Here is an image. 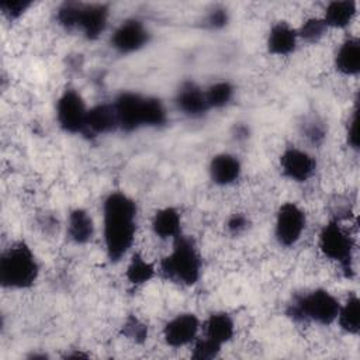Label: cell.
<instances>
[{"label": "cell", "mask_w": 360, "mask_h": 360, "mask_svg": "<svg viewBox=\"0 0 360 360\" xmlns=\"http://www.w3.org/2000/svg\"><path fill=\"white\" fill-rule=\"evenodd\" d=\"M136 204L121 191L107 195L103 202L105 252L111 262L121 260L134 243L136 232Z\"/></svg>", "instance_id": "obj_1"}, {"label": "cell", "mask_w": 360, "mask_h": 360, "mask_svg": "<svg viewBox=\"0 0 360 360\" xmlns=\"http://www.w3.org/2000/svg\"><path fill=\"white\" fill-rule=\"evenodd\" d=\"M39 274V264L25 242H17L0 259V284L6 288H28Z\"/></svg>", "instance_id": "obj_2"}, {"label": "cell", "mask_w": 360, "mask_h": 360, "mask_svg": "<svg viewBox=\"0 0 360 360\" xmlns=\"http://www.w3.org/2000/svg\"><path fill=\"white\" fill-rule=\"evenodd\" d=\"M160 273L177 284L193 285L201 274V259L191 238L179 235L172 252L160 262Z\"/></svg>", "instance_id": "obj_3"}, {"label": "cell", "mask_w": 360, "mask_h": 360, "mask_svg": "<svg viewBox=\"0 0 360 360\" xmlns=\"http://www.w3.org/2000/svg\"><path fill=\"white\" fill-rule=\"evenodd\" d=\"M339 300L323 288L312 290L298 295L288 305L287 314L295 321H314L321 325H330L339 314Z\"/></svg>", "instance_id": "obj_4"}, {"label": "cell", "mask_w": 360, "mask_h": 360, "mask_svg": "<svg viewBox=\"0 0 360 360\" xmlns=\"http://www.w3.org/2000/svg\"><path fill=\"white\" fill-rule=\"evenodd\" d=\"M353 238L339 225L338 221L325 224L319 233V249L328 259L338 262L346 277L353 273Z\"/></svg>", "instance_id": "obj_5"}, {"label": "cell", "mask_w": 360, "mask_h": 360, "mask_svg": "<svg viewBox=\"0 0 360 360\" xmlns=\"http://www.w3.org/2000/svg\"><path fill=\"white\" fill-rule=\"evenodd\" d=\"M87 108L82 96L73 90H65L56 103V120L59 127L69 134L84 132Z\"/></svg>", "instance_id": "obj_6"}, {"label": "cell", "mask_w": 360, "mask_h": 360, "mask_svg": "<svg viewBox=\"0 0 360 360\" xmlns=\"http://www.w3.org/2000/svg\"><path fill=\"white\" fill-rule=\"evenodd\" d=\"M307 224L305 212L294 202H284L276 215L274 235L280 245L292 246L301 238Z\"/></svg>", "instance_id": "obj_7"}, {"label": "cell", "mask_w": 360, "mask_h": 360, "mask_svg": "<svg viewBox=\"0 0 360 360\" xmlns=\"http://www.w3.org/2000/svg\"><path fill=\"white\" fill-rule=\"evenodd\" d=\"M143 100L145 96L134 91H122L117 96L112 105L117 114L118 128L131 132L143 127Z\"/></svg>", "instance_id": "obj_8"}, {"label": "cell", "mask_w": 360, "mask_h": 360, "mask_svg": "<svg viewBox=\"0 0 360 360\" xmlns=\"http://www.w3.org/2000/svg\"><path fill=\"white\" fill-rule=\"evenodd\" d=\"M149 41V32L142 21L129 18L122 21L111 37V46L120 53H132L143 48Z\"/></svg>", "instance_id": "obj_9"}, {"label": "cell", "mask_w": 360, "mask_h": 360, "mask_svg": "<svg viewBox=\"0 0 360 360\" xmlns=\"http://www.w3.org/2000/svg\"><path fill=\"white\" fill-rule=\"evenodd\" d=\"M280 167L287 179L302 183L314 174L316 162L308 152L297 148H288L280 158Z\"/></svg>", "instance_id": "obj_10"}, {"label": "cell", "mask_w": 360, "mask_h": 360, "mask_svg": "<svg viewBox=\"0 0 360 360\" xmlns=\"http://www.w3.org/2000/svg\"><path fill=\"white\" fill-rule=\"evenodd\" d=\"M200 322L194 314H180L163 328V339L172 347H181L195 340Z\"/></svg>", "instance_id": "obj_11"}, {"label": "cell", "mask_w": 360, "mask_h": 360, "mask_svg": "<svg viewBox=\"0 0 360 360\" xmlns=\"http://www.w3.org/2000/svg\"><path fill=\"white\" fill-rule=\"evenodd\" d=\"M108 6L101 3L84 4L82 3L77 28L87 39H97L107 28Z\"/></svg>", "instance_id": "obj_12"}, {"label": "cell", "mask_w": 360, "mask_h": 360, "mask_svg": "<svg viewBox=\"0 0 360 360\" xmlns=\"http://www.w3.org/2000/svg\"><path fill=\"white\" fill-rule=\"evenodd\" d=\"M176 105L190 117H201L210 110L204 90L193 82H186L180 86L176 94Z\"/></svg>", "instance_id": "obj_13"}, {"label": "cell", "mask_w": 360, "mask_h": 360, "mask_svg": "<svg viewBox=\"0 0 360 360\" xmlns=\"http://www.w3.org/2000/svg\"><path fill=\"white\" fill-rule=\"evenodd\" d=\"M210 177L215 184L226 186L236 181L242 172L239 159L229 153L215 155L210 162Z\"/></svg>", "instance_id": "obj_14"}, {"label": "cell", "mask_w": 360, "mask_h": 360, "mask_svg": "<svg viewBox=\"0 0 360 360\" xmlns=\"http://www.w3.org/2000/svg\"><path fill=\"white\" fill-rule=\"evenodd\" d=\"M118 128V120L112 104H97L87 111L84 132L101 135Z\"/></svg>", "instance_id": "obj_15"}, {"label": "cell", "mask_w": 360, "mask_h": 360, "mask_svg": "<svg viewBox=\"0 0 360 360\" xmlns=\"http://www.w3.org/2000/svg\"><path fill=\"white\" fill-rule=\"evenodd\" d=\"M298 41L297 30L284 21L274 24L267 37V49L277 56H285L294 52Z\"/></svg>", "instance_id": "obj_16"}, {"label": "cell", "mask_w": 360, "mask_h": 360, "mask_svg": "<svg viewBox=\"0 0 360 360\" xmlns=\"http://www.w3.org/2000/svg\"><path fill=\"white\" fill-rule=\"evenodd\" d=\"M152 229L160 239H176L181 235V218L176 208L165 207L155 212Z\"/></svg>", "instance_id": "obj_17"}, {"label": "cell", "mask_w": 360, "mask_h": 360, "mask_svg": "<svg viewBox=\"0 0 360 360\" xmlns=\"http://www.w3.org/2000/svg\"><path fill=\"white\" fill-rule=\"evenodd\" d=\"M335 68L346 76L360 72V41L357 38H347L339 46L335 56Z\"/></svg>", "instance_id": "obj_18"}, {"label": "cell", "mask_w": 360, "mask_h": 360, "mask_svg": "<svg viewBox=\"0 0 360 360\" xmlns=\"http://www.w3.org/2000/svg\"><path fill=\"white\" fill-rule=\"evenodd\" d=\"M94 235V224L89 212L83 208H75L68 218V236L77 245H84Z\"/></svg>", "instance_id": "obj_19"}, {"label": "cell", "mask_w": 360, "mask_h": 360, "mask_svg": "<svg viewBox=\"0 0 360 360\" xmlns=\"http://www.w3.org/2000/svg\"><path fill=\"white\" fill-rule=\"evenodd\" d=\"M357 10L356 1L352 0H340V1H330L323 14V22L326 27L332 28H345L347 27Z\"/></svg>", "instance_id": "obj_20"}, {"label": "cell", "mask_w": 360, "mask_h": 360, "mask_svg": "<svg viewBox=\"0 0 360 360\" xmlns=\"http://www.w3.org/2000/svg\"><path fill=\"white\" fill-rule=\"evenodd\" d=\"M235 325L226 312H215L205 321V336L224 345L233 338Z\"/></svg>", "instance_id": "obj_21"}, {"label": "cell", "mask_w": 360, "mask_h": 360, "mask_svg": "<svg viewBox=\"0 0 360 360\" xmlns=\"http://www.w3.org/2000/svg\"><path fill=\"white\" fill-rule=\"evenodd\" d=\"M336 321L339 326L350 335L360 332V301L356 294L350 295L343 305L340 304Z\"/></svg>", "instance_id": "obj_22"}, {"label": "cell", "mask_w": 360, "mask_h": 360, "mask_svg": "<svg viewBox=\"0 0 360 360\" xmlns=\"http://www.w3.org/2000/svg\"><path fill=\"white\" fill-rule=\"evenodd\" d=\"M155 276V267L152 263H149L142 255L135 253L132 255L127 271H125V277L127 280L134 284V285H141L148 283L152 277Z\"/></svg>", "instance_id": "obj_23"}, {"label": "cell", "mask_w": 360, "mask_h": 360, "mask_svg": "<svg viewBox=\"0 0 360 360\" xmlns=\"http://www.w3.org/2000/svg\"><path fill=\"white\" fill-rule=\"evenodd\" d=\"M210 108H222L233 97V86L229 82H217L204 90Z\"/></svg>", "instance_id": "obj_24"}, {"label": "cell", "mask_w": 360, "mask_h": 360, "mask_svg": "<svg viewBox=\"0 0 360 360\" xmlns=\"http://www.w3.org/2000/svg\"><path fill=\"white\" fill-rule=\"evenodd\" d=\"M167 114L163 103L156 98L146 96L143 100V125L146 127H160L166 122Z\"/></svg>", "instance_id": "obj_25"}, {"label": "cell", "mask_w": 360, "mask_h": 360, "mask_svg": "<svg viewBox=\"0 0 360 360\" xmlns=\"http://www.w3.org/2000/svg\"><path fill=\"white\" fill-rule=\"evenodd\" d=\"M328 27L325 25L322 18H308L307 21H304V24L301 25V28L297 31L298 38L304 39L308 44H315L318 42L326 32Z\"/></svg>", "instance_id": "obj_26"}, {"label": "cell", "mask_w": 360, "mask_h": 360, "mask_svg": "<svg viewBox=\"0 0 360 360\" xmlns=\"http://www.w3.org/2000/svg\"><path fill=\"white\" fill-rule=\"evenodd\" d=\"M80 8H82V3H77V1H66V3H63L58 8V11H56L58 22L63 28H66V30L77 28Z\"/></svg>", "instance_id": "obj_27"}, {"label": "cell", "mask_w": 360, "mask_h": 360, "mask_svg": "<svg viewBox=\"0 0 360 360\" xmlns=\"http://www.w3.org/2000/svg\"><path fill=\"white\" fill-rule=\"evenodd\" d=\"M121 333L135 343H143L148 339V326L136 316L129 315L121 326Z\"/></svg>", "instance_id": "obj_28"}, {"label": "cell", "mask_w": 360, "mask_h": 360, "mask_svg": "<svg viewBox=\"0 0 360 360\" xmlns=\"http://www.w3.org/2000/svg\"><path fill=\"white\" fill-rule=\"evenodd\" d=\"M221 347L222 345L205 336L204 339H200L195 342L191 357L195 360H212L219 354Z\"/></svg>", "instance_id": "obj_29"}, {"label": "cell", "mask_w": 360, "mask_h": 360, "mask_svg": "<svg viewBox=\"0 0 360 360\" xmlns=\"http://www.w3.org/2000/svg\"><path fill=\"white\" fill-rule=\"evenodd\" d=\"M31 4L32 3L28 0H3L0 1V10L10 21H13L20 18Z\"/></svg>", "instance_id": "obj_30"}, {"label": "cell", "mask_w": 360, "mask_h": 360, "mask_svg": "<svg viewBox=\"0 0 360 360\" xmlns=\"http://www.w3.org/2000/svg\"><path fill=\"white\" fill-rule=\"evenodd\" d=\"M359 142H360V136H359V110L357 107L353 110V114L349 120V125H347V143L353 148V149H359Z\"/></svg>", "instance_id": "obj_31"}, {"label": "cell", "mask_w": 360, "mask_h": 360, "mask_svg": "<svg viewBox=\"0 0 360 360\" xmlns=\"http://www.w3.org/2000/svg\"><path fill=\"white\" fill-rule=\"evenodd\" d=\"M228 20H229L228 11L224 7H214L207 15V24L211 28H222L228 24Z\"/></svg>", "instance_id": "obj_32"}, {"label": "cell", "mask_w": 360, "mask_h": 360, "mask_svg": "<svg viewBox=\"0 0 360 360\" xmlns=\"http://www.w3.org/2000/svg\"><path fill=\"white\" fill-rule=\"evenodd\" d=\"M304 134L314 143L321 142L323 139V136H325L323 127L318 121H314V120L304 125Z\"/></svg>", "instance_id": "obj_33"}, {"label": "cell", "mask_w": 360, "mask_h": 360, "mask_svg": "<svg viewBox=\"0 0 360 360\" xmlns=\"http://www.w3.org/2000/svg\"><path fill=\"white\" fill-rule=\"evenodd\" d=\"M248 226V218L243 214H233L229 217L228 222H226V228L231 233L238 235L240 232H243Z\"/></svg>", "instance_id": "obj_34"}, {"label": "cell", "mask_w": 360, "mask_h": 360, "mask_svg": "<svg viewBox=\"0 0 360 360\" xmlns=\"http://www.w3.org/2000/svg\"><path fill=\"white\" fill-rule=\"evenodd\" d=\"M236 134H238V138H246L248 136V128L243 127V125H238L236 127Z\"/></svg>", "instance_id": "obj_35"}]
</instances>
